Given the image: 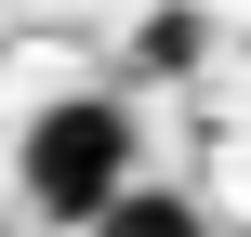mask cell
<instances>
[{
    "instance_id": "6da1fadb",
    "label": "cell",
    "mask_w": 251,
    "mask_h": 237,
    "mask_svg": "<svg viewBox=\"0 0 251 237\" xmlns=\"http://www.w3.org/2000/svg\"><path fill=\"white\" fill-rule=\"evenodd\" d=\"M132 158H146V132H132V106H119V92H66V106H40V119H26V145H13V172H26V211H40V224H93V211L132 185Z\"/></svg>"
},
{
    "instance_id": "7a4b0ae2",
    "label": "cell",
    "mask_w": 251,
    "mask_h": 237,
    "mask_svg": "<svg viewBox=\"0 0 251 237\" xmlns=\"http://www.w3.org/2000/svg\"><path fill=\"white\" fill-rule=\"evenodd\" d=\"M79 237H212V224H199V198H185V185H146V172H132Z\"/></svg>"
}]
</instances>
